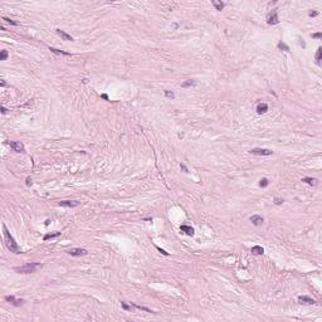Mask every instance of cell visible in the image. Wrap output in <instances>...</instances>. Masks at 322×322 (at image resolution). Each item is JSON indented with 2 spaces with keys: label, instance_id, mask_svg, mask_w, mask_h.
I'll list each match as a JSON object with an SVG mask.
<instances>
[{
  "label": "cell",
  "instance_id": "8",
  "mask_svg": "<svg viewBox=\"0 0 322 322\" xmlns=\"http://www.w3.org/2000/svg\"><path fill=\"white\" fill-rule=\"evenodd\" d=\"M249 220L252 221V224H254L255 226H259V225H262V224L264 223V219H263V216H260V215H252L251 218H249Z\"/></svg>",
  "mask_w": 322,
  "mask_h": 322
},
{
  "label": "cell",
  "instance_id": "21",
  "mask_svg": "<svg viewBox=\"0 0 322 322\" xmlns=\"http://www.w3.org/2000/svg\"><path fill=\"white\" fill-rule=\"evenodd\" d=\"M278 48L281 49V50H285V52H289V47L286 45L285 43H282V42H279L278 43Z\"/></svg>",
  "mask_w": 322,
  "mask_h": 322
},
{
  "label": "cell",
  "instance_id": "9",
  "mask_svg": "<svg viewBox=\"0 0 322 322\" xmlns=\"http://www.w3.org/2000/svg\"><path fill=\"white\" fill-rule=\"evenodd\" d=\"M298 302L299 303H305V305H313L316 303V301L311 297H307V296H299L298 297Z\"/></svg>",
  "mask_w": 322,
  "mask_h": 322
},
{
  "label": "cell",
  "instance_id": "13",
  "mask_svg": "<svg viewBox=\"0 0 322 322\" xmlns=\"http://www.w3.org/2000/svg\"><path fill=\"white\" fill-rule=\"evenodd\" d=\"M268 111V105L267 103H259L257 106V113L258 115H262V113H266Z\"/></svg>",
  "mask_w": 322,
  "mask_h": 322
},
{
  "label": "cell",
  "instance_id": "5",
  "mask_svg": "<svg viewBox=\"0 0 322 322\" xmlns=\"http://www.w3.org/2000/svg\"><path fill=\"white\" fill-rule=\"evenodd\" d=\"M88 252L83 248H72L68 251V254L69 255H73V257H81V255H86Z\"/></svg>",
  "mask_w": 322,
  "mask_h": 322
},
{
  "label": "cell",
  "instance_id": "6",
  "mask_svg": "<svg viewBox=\"0 0 322 322\" xmlns=\"http://www.w3.org/2000/svg\"><path fill=\"white\" fill-rule=\"evenodd\" d=\"M78 205H79V201L77 200H64L59 203V206H63V208H75Z\"/></svg>",
  "mask_w": 322,
  "mask_h": 322
},
{
  "label": "cell",
  "instance_id": "1",
  "mask_svg": "<svg viewBox=\"0 0 322 322\" xmlns=\"http://www.w3.org/2000/svg\"><path fill=\"white\" fill-rule=\"evenodd\" d=\"M3 234H4V242L6 248L13 253H20V247L18 245V243L15 242V239L13 238V235L10 234V232L8 230L5 225H3Z\"/></svg>",
  "mask_w": 322,
  "mask_h": 322
},
{
  "label": "cell",
  "instance_id": "29",
  "mask_svg": "<svg viewBox=\"0 0 322 322\" xmlns=\"http://www.w3.org/2000/svg\"><path fill=\"white\" fill-rule=\"evenodd\" d=\"M311 36H312V38H316V39H320V38L322 36V34H321V33H315V34H312Z\"/></svg>",
  "mask_w": 322,
  "mask_h": 322
},
{
  "label": "cell",
  "instance_id": "28",
  "mask_svg": "<svg viewBox=\"0 0 322 322\" xmlns=\"http://www.w3.org/2000/svg\"><path fill=\"white\" fill-rule=\"evenodd\" d=\"M6 23H9V24H11V25H18V23L16 22H14V20H10V19H8V18H3Z\"/></svg>",
  "mask_w": 322,
  "mask_h": 322
},
{
  "label": "cell",
  "instance_id": "12",
  "mask_svg": "<svg viewBox=\"0 0 322 322\" xmlns=\"http://www.w3.org/2000/svg\"><path fill=\"white\" fill-rule=\"evenodd\" d=\"M55 32H57V34L61 36L63 40H73V38H72L69 34H67L66 32H63V30H61V29H55Z\"/></svg>",
  "mask_w": 322,
  "mask_h": 322
},
{
  "label": "cell",
  "instance_id": "33",
  "mask_svg": "<svg viewBox=\"0 0 322 322\" xmlns=\"http://www.w3.org/2000/svg\"><path fill=\"white\" fill-rule=\"evenodd\" d=\"M27 185H32V179H27Z\"/></svg>",
  "mask_w": 322,
  "mask_h": 322
},
{
  "label": "cell",
  "instance_id": "10",
  "mask_svg": "<svg viewBox=\"0 0 322 322\" xmlns=\"http://www.w3.org/2000/svg\"><path fill=\"white\" fill-rule=\"evenodd\" d=\"M5 301H8V302H10L11 305H14V306H20V305H23V299H16L14 296H6L5 297Z\"/></svg>",
  "mask_w": 322,
  "mask_h": 322
},
{
  "label": "cell",
  "instance_id": "2",
  "mask_svg": "<svg viewBox=\"0 0 322 322\" xmlns=\"http://www.w3.org/2000/svg\"><path fill=\"white\" fill-rule=\"evenodd\" d=\"M40 268H42V264H39V263H28V264H24L20 267H15L14 271L18 273H22V274H29V273L36 272Z\"/></svg>",
  "mask_w": 322,
  "mask_h": 322
},
{
  "label": "cell",
  "instance_id": "17",
  "mask_svg": "<svg viewBox=\"0 0 322 322\" xmlns=\"http://www.w3.org/2000/svg\"><path fill=\"white\" fill-rule=\"evenodd\" d=\"M212 4L215 6V9H216V10H223V8L225 6V4H224V3H221V1H216V0H213V1H212Z\"/></svg>",
  "mask_w": 322,
  "mask_h": 322
},
{
  "label": "cell",
  "instance_id": "20",
  "mask_svg": "<svg viewBox=\"0 0 322 322\" xmlns=\"http://www.w3.org/2000/svg\"><path fill=\"white\" fill-rule=\"evenodd\" d=\"M134 307H135V308H137V310H141V311H145V312H148V313L154 312V311H151L150 308H147V307H143V306H139V305H134Z\"/></svg>",
  "mask_w": 322,
  "mask_h": 322
},
{
  "label": "cell",
  "instance_id": "3",
  "mask_svg": "<svg viewBox=\"0 0 322 322\" xmlns=\"http://www.w3.org/2000/svg\"><path fill=\"white\" fill-rule=\"evenodd\" d=\"M267 23H268L269 25H276V24L279 23V18H278V14H277L276 10L271 11V13L267 15Z\"/></svg>",
  "mask_w": 322,
  "mask_h": 322
},
{
  "label": "cell",
  "instance_id": "15",
  "mask_svg": "<svg viewBox=\"0 0 322 322\" xmlns=\"http://www.w3.org/2000/svg\"><path fill=\"white\" fill-rule=\"evenodd\" d=\"M302 181L306 182V184H308V185H312V186H316L317 182H318V180L315 179V178H303Z\"/></svg>",
  "mask_w": 322,
  "mask_h": 322
},
{
  "label": "cell",
  "instance_id": "11",
  "mask_svg": "<svg viewBox=\"0 0 322 322\" xmlns=\"http://www.w3.org/2000/svg\"><path fill=\"white\" fill-rule=\"evenodd\" d=\"M180 230L184 232L185 234L190 235V237L194 235V228H191V226H189V225H181V226H180Z\"/></svg>",
  "mask_w": 322,
  "mask_h": 322
},
{
  "label": "cell",
  "instance_id": "26",
  "mask_svg": "<svg viewBox=\"0 0 322 322\" xmlns=\"http://www.w3.org/2000/svg\"><path fill=\"white\" fill-rule=\"evenodd\" d=\"M165 96L167 97V98H175V94L173 93V92H170V91H165Z\"/></svg>",
  "mask_w": 322,
  "mask_h": 322
},
{
  "label": "cell",
  "instance_id": "14",
  "mask_svg": "<svg viewBox=\"0 0 322 322\" xmlns=\"http://www.w3.org/2000/svg\"><path fill=\"white\" fill-rule=\"evenodd\" d=\"M251 252L253 254H255V255H262V254L264 253V249H263V247H260V245H254V247H252Z\"/></svg>",
  "mask_w": 322,
  "mask_h": 322
},
{
  "label": "cell",
  "instance_id": "35",
  "mask_svg": "<svg viewBox=\"0 0 322 322\" xmlns=\"http://www.w3.org/2000/svg\"><path fill=\"white\" fill-rule=\"evenodd\" d=\"M299 43H301V45H302V47H305V42H303V39H299Z\"/></svg>",
  "mask_w": 322,
  "mask_h": 322
},
{
  "label": "cell",
  "instance_id": "19",
  "mask_svg": "<svg viewBox=\"0 0 322 322\" xmlns=\"http://www.w3.org/2000/svg\"><path fill=\"white\" fill-rule=\"evenodd\" d=\"M61 235V233L59 232H57V233H53V234H45L44 235V240H48V239H52V238H55V237H59Z\"/></svg>",
  "mask_w": 322,
  "mask_h": 322
},
{
  "label": "cell",
  "instance_id": "16",
  "mask_svg": "<svg viewBox=\"0 0 322 322\" xmlns=\"http://www.w3.org/2000/svg\"><path fill=\"white\" fill-rule=\"evenodd\" d=\"M194 86H196V82H195V81H193V79H187L186 82H184V83L181 84V87H184V88H187V87H194Z\"/></svg>",
  "mask_w": 322,
  "mask_h": 322
},
{
  "label": "cell",
  "instance_id": "7",
  "mask_svg": "<svg viewBox=\"0 0 322 322\" xmlns=\"http://www.w3.org/2000/svg\"><path fill=\"white\" fill-rule=\"evenodd\" d=\"M9 145H10V147L13 148V151H16V152H24V146H23V143H20L19 141H10Z\"/></svg>",
  "mask_w": 322,
  "mask_h": 322
},
{
  "label": "cell",
  "instance_id": "31",
  "mask_svg": "<svg viewBox=\"0 0 322 322\" xmlns=\"http://www.w3.org/2000/svg\"><path fill=\"white\" fill-rule=\"evenodd\" d=\"M318 11H310V16H317Z\"/></svg>",
  "mask_w": 322,
  "mask_h": 322
},
{
  "label": "cell",
  "instance_id": "25",
  "mask_svg": "<svg viewBox=\"0 0 322 322\" xmlns=\"http://www.w3.org/2000/svg\"><path fill=\"white\" fill-rule=\"evenodd\" d=\"M8 52L6 50H1V53H0V61H5L6 58H8Z\"/></svg>",
  "mask_w": 322,
  "mask_h": 322
},
{
  "label": "cell",
  "instance_id": "32",
  "mask_svg": "<svg viewBox=\"0 0 322 322\" xmlns=\"http://www.w3.org/2000/svg\"><path fill=\"white\" fill-rule=\"evenodd\" d=\"M180 167H181V169H182V170H184L185 173H187V167H186L185 165H180Z\"/></svg>",
  "mask_w": 322,
  "mask_h": 322
},
{
  "label": "cell",
  "instance_id": "4",
  "mask_svg": "<svg viewBox=\"0 0 322 322\" xmlns=\"http://www.w3.org/2000/svg\"><path fill=\"white\" fill-rule=\"evenodd\" d=\"M251 154H253V155H262V156H269L273 152L271 150H267V148H252Z\"/></svg>",
  "mask_w": 322,
  "mask_h": 322
},
{
  "label": "cell",
  "instance_id": "22",
  "mask_svg": "<svg viewBox=\"0 0 322 322\" xmlns=\"http://www.w3.org/2000/svg\"><path fill=\"white\" fill-rule=\"evenodd\" d=\"M49 50H52L53 53H57V54H63V55H69V53H66V52H62V50H58V49H55V48H52V47H49Z\"/></svg>",
  "mask_w": 322,
  "mask_h": 322
},
{
  "label": "cell",
  "instance_id": "23",
  "mask_svg": "<svg viewBox=\"0 0 322 322\" xmlns=\"http://www.w3.org/2000/svg\"><path fill=\"white\" fill-rule=\"evenodd\" d=\"M121 306L123 307V310H126V311H132L135 307L131 305V306H128V305H126V302H121Z\"/></svg>",
  "mask_w": 322,
  "mask_h": 322
},
{
  "label": "cell",
  "instance_id": "24",
  "mask_svg": "<svg viewBox=\"0 0 322 322\" xmlns=\"http://www.w3.org/2000/svg\"><path fill=\"white\" fill-rule=\"evenodd\" d=\"M268 184H269V181H268V179H266V178L260 179V181H259V186H260V187H266Z\"/></svg>",
  "mask_w": 322,
  "mask_h": 322
},
{
  "label": "cell",
  "instance_id": "36",
  "mask_svg": "<svg viewBox=\"0 0 322 322\" xmlns=\"http://www.w3.org/2000/svg\"><path fill=\"white\" fill-rule=\"evenodd\" d=\"M5 86H6V83L4 81H1V87H5Z\"/></svg>",
  "mask_w": 322,
  "mask_h": 322
},
{
  "label": "cell",
  "instance_id": "34",
  "mask_svg": "<svg viewBox=\"0 0 322 322\" xmlns=\"http://www.w3.org/2000/svg\"><path fill=\"white\" fill-rule=\"evenodd\" d=\"M1 113H6V108L5 107H1Z\"/></svg>",
  "mask_w": 322,
  "mask_h": 322
},
{
  "label": "cell",
  "instance_id": "37",
  "mask_svg": "<svg viewBox=\"0 0 322 322\" xmlns=\"http://www.w3.org/2000/svg\"><path fill=\"white\" fill-rule=\"evenodd\" d=\"M102 97L105 98V100H108V97H107V94H102Z\"/></svg>",
  "mask_w": 322,
  "mask_h": 322
},
{
  "label": "cell",
  "instance_id": "30",
  "mask_svg": "<svg viewBox=\"0 0 322 322\" xmlns=\"http://www.w3.org/2000/svg\"><path fill=\"white\" fill-rule=\"evenodd\" d=\"M156 248H157V251H159V252H161L162 254H165V255H169V253H167V252H165L164 249H161L160 247H156Z\"/></svg>",
  "mask_w": 322,
  "mask_h": 322
},
{
  "label": "cell",
  "instance_id": "27",
  "mask_svg": "<svg viewBox=\"0 0 322 322\" xmlns=\"http://www.w3.org/2000/svg\"><path fill=\"white\" fill-rule=\"evenodd\" d=\"M283 201H285V200L281 199V198H274V204H276V205H281Z\"/></svg>",
  "mask_w": 322,
  "mask_h": 322
},
{
  "label": "cell",
  "instance_id": "18",
  "mask_svg": "<svg viewBox=\"0 0 322 322\" xmlns=\"http://www.w3.org/2000/svg\"><path fill=\"white\" fill-rule=\"evenodd\" d=\"M321 55H322V48H318L317 49V53H316V63L320 66L321 64Z\"/></svg>",
  "mask_w": 322,
  "mask_h": 322
}]
</instances>
